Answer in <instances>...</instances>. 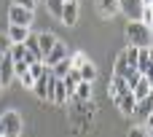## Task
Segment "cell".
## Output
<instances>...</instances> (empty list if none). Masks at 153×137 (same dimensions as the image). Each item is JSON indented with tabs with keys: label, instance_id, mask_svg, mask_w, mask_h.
Returning a JSON list of instances; mask_svg holds the SVG:
<instances>
[{
	"label": "cell",
	"instance_id": "cell-6",
	"mask_svg": "<svg viewBox=\"0 0 153 137\" xmlns=\"http://www.w3.org/2000/svg\"><path fill=\"white\" fill-rule=\"evenodd\" d=\"M118 11L132 19V22H140V13H143V3L140 0H118Z\"/></svg>",
	"mask_w": 153,
	"mask_h": 137
},
{
	"label": "cell",
	"instance_id": "cell-5",
	"mask_svg": "<svg viewBox=\"0 0 153 137\" xmlns=\"http://www.w3.org/2000/svg\"><path fill=\"white\" fill-rule=\"evenodd\" d=\"M48 75H51V70L46 67L43 75H38V78L32 81V94H35L38 100H43V102H48Z\"/></svg>",
	"mask_w": 153,
	"mask_h": 137
},
{
	"label": "cell",
	"instance_id": "cell-23",
	"mask_svg": "<svg viewBox=\"0 0 153 137\" xmlns=\"http://www.w3.org/2000/svg\"><path fill=\"white\" fill-rule=\"evenodd\" d=\"M100 8H102L105 16H113L118 11V0H100Z\"/></svg>",
	"mask_w": 153,
	"mask_h": 137
},
{
	"label": "cell",
	"instance_id": "cell-3",
	"mask_svg": "<svg viewBox=\"0 0 153 137\" xmlns=\"http://www.w3.org/2000/svg\"><path fill=\"white\" fill-rule=\"evenodd\" d=\"M32 13H35L32 8H22V5L13 3V5L8 8V22H11V24H19V27H30V24H32Z\"/></svg>",
	"mask_w": 153,
	"mask_h": 137
},
{
	"label": "cell",
	"instance_id": "cell-27",
	"mask_svg": "<svg viewBox=\"0 0 153 137\" xmlns=\"http://www.w3.org/2000/svg\"><path fill=\"white\" fill-rule=\"evenodd\" d=\"M129 137H151V127H148V124H145L143 129L137 127V129H132V132H129Z\"/></svg>",
	"mask_w": 153,
	"mask_h": 137
},
{
	"label": "cell",
	"instance_id": "cell-19",
	"mask_svg": "<svg viewBox=\"0 0 153 137\" xmlns=\"http://www.w3.org/2000/svg\"><path fill=\"white\" fill-rule=\"evenodd\" d=\"M73 97H75V100H81V102H86V100L91 97V83H86V81H78V86H75Z\"/></svg>",
	"mask_w": 153,
	"mask_h": 137
},
{
	"label": "cell",
	"instance_id": "cell-17",
	"mask_svg": "<svg viewBox=\"0 0 153 137\" xmlns=\"http://www.w3.org/2000/svg\"><path fill=\"white\" fill-rule=\"evenodd\" d=\"M70 67H73V65H70V57H65V59H59L56 65H51V75H54V78H65V75L70 73Z\"/></svg>",
	"mask_w": 153,
	"mask_h": 137
},
{
	"label": "cell",
	"instance_id": "cell-31",
	"mask_svg": "<svg viewBox=\"0 0 153 137\" xmlns=\"http://www.w3.org/2000/svg\"><path fill=\"white\" fill-rule=\"evenodd\" d=\"M140 3H143V5H153V0H140Z\"/></svg>",
	"mask_w": 153,
	"mask_h": 137
},
{
	"label": "cell",
	"instance_id": "cell-9",
	"mask_svg": "<svg viewBox=\"0 0 153 137\" xmlns=\"http://www.w3.org/2000/svg\"><path fill=\"white\" fill-rule=\"evenodd\" d=\"M134 70H140V75H151V46L137 48V65Z\"/></svg>",
	"mask_w": 153,
	"mask_h": 137
},
{
	"label": "cell",
	"instance_id": "cell-18",
	"mask_svg": "<svg viewBox=\"0 0 153 137\" xmlns=\"http://www.w3.org/2000/svg\"><path fill=\"white\" fill-rule=\"evenodd\" d=\"M54 40H56V38H54L51 32H40V35H38V46H40V54H43V57H46V54L51 51Z\"/></svg>",
	"mask_w": 153,
	"mask_h": 137
},
{
	"label": "cell",
	"instance_id": "cell-7",
	"mask_svg": "<svg viewBox=\"0 0 153 137\" xmlns=\"http://www.w3.org/2000/svg\"><path fill=\"white\" fill-rule=\"evenodd\" d=\"M67 57V46L62 43V40H54V46H51V51L43 57V65L46 67H51V65H56L59 59H65Z\"/></svg>",
	"mask_w": 153,
	"mask_h": 137
},
{
	"label": "cell",
	"instance_id": "cell-30",
	"mask_svg": "<svg viewBox=\"0 0 153 137\" xmlns=\"http://www.w3.org/2000/svg\"><path fill=\"white\" fill-rule=\"evenodd\" d=\"M16 5H22V8H32L35 11V0H13Z\"/></svg>",
	"mask_w": 153,
	"mask_h": 137
},
{
	"label": "cell",
	"instance_id": "cell-8",
	"mask_svg": "<svg viewBox=\"0 0 153 137\" xmlns=\"http://www.w3.org/2000/svg\"><path fill=\"white\" fill-rule=\"evenodd\" d=\"M59 19H62V24L73 27V24L78 22V3H75V0H67V3L62 5V13H59Z\"/></svg>",
	"mask_w": 153,
	"mask_h": 137
},
{
	"label": "cell",
	"instance_id": "cell-32",
	"mask_svg": "<svg viewBox=\"0 0 153 137\" xmlns=\"http://www.w3.org/2000/svg\"><path fill=\"white\" fill-rule=\"evenodd\" d=\"M0 94H3V81H0Z\"/></svg>",
	"mask_w": 153,
	"mask_h": 137
},
{
	"label": "cell",
	"instance_id": "cell-10",
	"mask_svg": "<svg viewBox=\"0 0 153 137\" xmlns=\"http://www.w3.org/2000/svg\"><path fill=\"white\" fill-rule=\"evenodd\" d=\"M113 102L118 105V110H121L124 116H134V102H137V100H134V94H132V92H126V94H118Z\"/></svg>",
	"mask_w": 153,
	"mask_h": 137
},
{
	"label": "cell",
	"instance_id": "cell-13",
	"mask_svg": "<svg viewBox=\"0 0 153 137\" xmlns=\"http://www.w3.org/2000/svg\"><path fill=\"white\" fill-rule=\"evenodd\" d=\"M108 92H110V97L116 100L118 94H126V92H129V86H126V81H124L121 75H113V78H110V86H108Z\"/></svg>",
	"mask_w": 153,
	"mask_h": 137
},
{
	"label": "cell",
	"instance_id": "cell-28",
	"mask_svg": "<svg viewBox=\"0 0 153 137\" xmlns=\"http://www.w3.org/2000/svg\"><path fill=\"white\" fill-rule=\"evenodd\" d=\"M83 62H86V54H81V51H78V54H75V57H70V65H73V67H75V70H78V67H81V65H83Z\"/></svg>",
	"mask_w": 153,
	"mask_h": 137
},
{
	"label": "cell",
	"instance_id": "cell-4",
	"mask_svg": "<svg viewBox=\"0 0 153 137\" xmlns=\"http://www.w3.org/2000/svg\"><path fill=\"white\" fill-rule=\"evenodd\" d=\"M48 70H51V67H48ZM48 102H56V105H65V102H67V89H65L62 78L48 75Z\"/></svg>",
	"mask_w": 153,
	"mask_h": 137
},
{
	"label": "cell",
	"instance_id": "cell-2",
	"mask_svg": "<svg viewBox=\"0 0 153 137\" xmlns=\"http://www.w3.org/2000/svg\"><path fill=\"white\" fill-rule=\"evenodd\" d=\"M22 135V118L16 110H5L0 116V137H19Z\"/></svg>",
	"mask_w": 153,
	"mask_h": 137
},
{
	"label": "cell",
	"instance_id": "cell-33",
	"mask_svg": "<svg viewBox=\"0 0 153 137\" xmlns=\"http://www.w3.org/2000/svg\"><path fill=\"white\" fill-rule=\"evenodd\" d=\"M65 3H67V0H65Z\"/></svg>",
	"mask_w": 153,
	"mask_h": 137
},
{
	"label": "cell",
	"instance_id": "cell-15",
	"mask_svg": "<svg viewBox=\"0 0 153 137\" xmlns=\"http://www.w3.org/2000/svg\"><path fill=\"white\" fill-rule=\"evenodd\" d=\"M27 32H30V27H19V24H11L5 35H8V40H11V43H22V40L27 38Z\"/></svg>",
	"mask_w": 153,
	"mask_h": 137
},
{
	"label": "cell",
	"instance_id": "cell-29",
	"mask_svg": "<svg viewBox=\"0 0 153 137\" xmlns=\"http://www.w3.org/2000/svg\"><path fill=\"white\" fill-rule=\"evenodd\" d=\"M8 48H11V40H8V35H0V57H3V54H8Z\"/></svg>",
	"mask_w": 153,
	"mask_h": 137
},
{
	"label": "cell",
	"instance_id": "cell-14",
	"mask_svg": "<svg viewBox=\"0 0 153 137\" xmlns=\"http://www.w3.org/2000/svg\"><path fill=\"white\" fill-rule=\"evenodd\" d=\"M134 116H143L145 124L151 127V97H143V100L134 102Z\"/></svg>",
	"mask_w": 153,
	"mask_h": 137
},
{
	"label": "cell",
	"instance_id": "cell-12",
	"mask_svg": "<svg viewBox=\"0 0 153 137\" xmlns=\"http://www.w3.org/2000/svg\"><path fill=\"white\" fill-rule=\"evenodd\" d=\"M11 78H13V59L8 54H3L0 57V81H3V86L11 83Z\"/></svg>",
	"mask_w": 153,
	"mask_h": 137
},
{
	"label": "cell",
	"instance_id": "cell-1",
	"mask_svg": "<svg viewBox=\"0 0 153 137\" xmlns=\"http://www.w3.org/2000/svg\"><path fill=\"white\" fill-rule=\"evenodd\" d=\"M126 40H129V46H137V48L151 46V27L143 24V22H129V27H126Z\"/></svg>",
	"mask_w": 153,
	"mask_h": 137
},
{
	"label": "cell",
	"instance_id": "cell-21",
	"mask_svg": "<svg viewBox=\"0 0 153 137\" xmlns=\"http://www.w3.org/2000/svg\"><path fill=\"white\" fill-rule=\"evenodd\" d=\"M24 54H27V48H24L22 43H11V48H8V57H11L13 62H22V59H24Z\"/></svg>",
	"mask_w": 153,
	"mask_h": 137
},
{
	"label": "cell",
	"instance_id": "cell-25",
	"mask_svg": "<svg viewBox=\"0 0 153 137\" xmlns=\"http://www.w3.org/2000/svg\"><path fill=\"white\" fill-rule=\"evenodd\" d=\"M140 22L143 24H153V5H143V13H140Z\"/></svg>",
	"mask_w": 153,
	"mask_h": 137
},
{
	"label": "cell",
	"instance_id": "cell-26",
	"mask_svg": "<svg viewBox=\"0 0 153 137\" xmlns=\"http://www.w3.org/2000/svg\"><path fill=\"white\" fill-rule=\"evenodd\" d=\"M16 78L22 81V86H24V89H32V81H35V78H32V73H30V67H27L24 73H19Z\"/></svg>",
	"mask_w": 153,
	"mask_h": 137
},
{
	"label": "cell",
	"instance_id": "cell-22",
	"mask_svg": "<svg viewBox=\"0 0 153 137\" xmlns=\"http://www.w3.org/2000/svg\"><path fill=\"white\" fill-rule=\"evenodd\" d=\"M121 57L126 59V65H129V67H134V65H137V46L124 48V51H121Z\"/></svg>",
	"mask_w": 153,
	"mask_h": 137
},
{
	"label": "cell",
	"instance_id": "cell-24",
	"mask_svg": "<svg viewBox=\"0 0 153 137\" xmlns=\"http://www.w3.org/2000/svg\"><path fill=\"white\" fill-rule=\"evenodd\" d=\"M62 5H65V0H46V8H48L51 16H59L62 13Z\"/></svg>",
	"mask_w": 153,
	"mask_h": 137
},
{
	"label": "cell",
	"instance_id": "cell-16",
	"mask_svg": "<svg viewBox=\"0 0 153 137\" xmlns=\"http://www.w3.org/2000/svg\"><path fill=\"white\" fill-rule=\"evenodd\" d=\"M78 73H81V81H86V83H94V81H97V67H94L89 59L78 67Z\"/></svg>",
	"mask_w": 153,
	"mask_h": 137
},
{
	"label": "cell",
	"instance_id": "cell-11",
	"mask_svg": "<svg viewBox=\"0 0 153 137\" xmlns=\"http://www.w3.org/2000/svg\"><path fill=\"white\" fill-rule=\"evenodd\" d=\"M132 94H134V100L151 97V75H140V81L132 86Z\"/></svg>",
	"mask_w": 153,
	"mask_h": 137
},
{
	"label": "cell",
	"instance_id": "cell-20",
	"mask_svg": "<svg viewBox=\"0 0 153 137\" xmlns=\"http://www.w3.org/2000/svg\"><path fill=\"white\" fill-rule=\"evenodd\" d=\"M129 70H132V67H129V65H126V59L118 54V57H116V65H113V75H121V78H126V73H129Z\"/></svg>",
	"mask_w": 153,
	"mask_h": 137
}]
</instances>
